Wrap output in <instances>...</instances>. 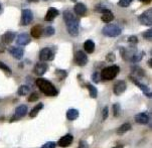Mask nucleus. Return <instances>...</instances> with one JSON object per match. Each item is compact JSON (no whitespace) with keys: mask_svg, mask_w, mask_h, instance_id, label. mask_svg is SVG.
<instances>
[{"mask_svg":"<svg viewBox=\"0 0 152 148\" xmlns=\"http://www.w3.org/2000/svg\"><path fill=\"white\" fill-rule=\"evenodd\" d=\"M64 19H65L66 28L69 35L77 36L79 34V20L74 16L69 10L64 11Z\"/></svg>","mask_w":152,"mask_h":148,"instance_id":"nucleus-1","label":"nucleus"},{"mask_svg":"<svg viewBox=\"0 0 152 148\" xmlns=\"http://www.w3.org/2000/svg\"><path fill=\"white\" fill-rule=\"evenodd\" d=\"M35 84L39 90L42 91L45 95L50 96V97H53V96H56L58 94L56 88L53 86L50 81H48L46 79H43V78H38V79L35 81Z\"/></svg>","mask_w":152,"mask_h":148,"instance_id":"nucleus-2","label":"nucleus"},{"mask_svg":"<svg viewBox=\"0 0 152 148\" xmlns=\"http://www.w3.org/2000/svg\"><path fill=\"white\" fill-rule=\"evenodd\" d=\"M120 72V67L118 66H111L108 67H105L104 70L101 72V80L103 81H111V80L115 79L118 76Z\"/></svg>","mask_w":152,"mask_h":148,"instance_id":"nucleus-3","label":"nucleus"},{"mask_svg":"<svg viewBox=\"0 0 152 148\" xmlns=\"http://www.w3.org/2000/svg\"><path fill=\"white\" fill-rule=\"evenodd\" d=\"M102 32L105 36H108V37H116V36L121 34L122 29L117 24H107L102 29Z\"/></svg>","mask_w":152,"mask_h":148,"instance_id":"nucleus-4","label":"nucleus"},{"mask_svg":"<svg viewBox=\"0 0 152 148\" xmlns=\"http://www.w3.org/2000/svg\"><path fill=\"white\" fill-rule=\"evenodd\" d=\"M27 106L26 105H20L18 106L16 109H15V113L14 115L11 117V119L9 120V122H14L16 120H18V119L22 118V117H24L26 115L27 113Z\"/></svg>","mask_w":152,"mask_h":148,"instance_id":"nucleus-5","label":"nucleus"},{"mask_svg":"<svg viewBox=\"0 0 152 148\" xmlns=\"http://www.w3.org/2000/svg\"><path fill=\"white\" fill-rule=\"evenodd\" d=\"M139 21L142 25L146 26H151L152 24V9H148L144 11L142 14L139 16Z\"/></svg>","mask_w":152,"mask_h":148,"instance_id":"nucleus-6","label":"nucleus"},{"mask_svg":"<svg viewBox=\"0 0 152 148\" xmlns=\"http://www.w3.org/2000/svg\"><path fill=\"white\" fill-rule=\"evenodd\" d=\"M33 19V14L31 10L29 9H23L21 13V20H20V24L25 26V25L29 24Z\"/></svg>","mask_w":152,"mask_h":148,"instance_id":"nucleus-7","label":"nucleus"},{"mask_svg":"<svg viewBox=\"0 0 152 148\" xmlns=\"http://www.w3.org/2000/svg\"><path fill=\"white\" fill-rule=\"evenodd\" d=\"M74 61H75V63L78 64V66L84 67V66H86L87 63H88V58H87L86 53H83L82 51H79L75 53Z\"/></svg>","mask_w":152,"mask_h":148,"instance_id":"nucleus-8","label":"nucleus"},{"mask_svg":"<svg viewBox=\"0 0 152 148\" xmlns=\"http://www.w3.org/2000/svg\"><path fill=\"white\" fill-rule=\"evenodd\" d=\"M53 56H55L53 51H51L50 48H42V51H40V53H39V59H40V61H42V62L53 61Z\"/></svg>","mask_w":152,"mask_h":148,"instance_id":"nucleus-9","label":"nucleus"},{"mask_svg":"<svg viewBox=\"0 0 152 148\" xmlns=\"http://www.w3.org/2000/svg\"><path fill=\"white\" fill-rule=\"evenodd\" d=\"M73 141H74V136L72 134H66V135H64L61 138L58 140V145L60 147H63V148H65V147H69V146H71V144L73 143Z\"/></svg>","mask_w":152,"mask_h":148,"instance_id":"nucleus-10","label":"nucleus"},{"mask_svg":"<svg viewBox=\"0 0 152 148\" xmlns=\"http://www.w3.org/2000/svg\"><path fill=\"white\" fill-rule=\"evenodd\" d=\"M126 89H127V85H126V83L124 81H118L114 85V88H113V92H114L115 95L120 96V95H122L123 93L125 92Z\"/></svg>","mask_w":152,"mask_h":148,"instance_id":"nucleus-11","label":"nucleus"},{"mask_svg":"<svg viewBox=\"0 0 152 148\" xmlns=\"http://www.w3.org/2000/svg\"><path fill=\"white\" fill-rule=\"evenodd\" d=\"M48 64H45V63H37L35 64L34 69H33V72H34V74L37 75V76L40 77L42 76V75H45L46 71H48Z\"/></svg>","mask_w":152,"mask_h":148,"instance_id":"nucleus-12","label":"nucleus"},{"mask_svg":"<svg viewBox=\"0 0 152 148\" xmlns=\"http://www.w3.org/2000/svg\"><path fill=\"white\" fill-rule=\"evenodd\" d=\"M134 119H135V121L137 122V123L145 125V124L149 123V119H150V117H149V114L147 112H142V113H139V114H137V115H135Z\"/></svg>","mask_w":152,"mask_h":148,"instance_id":"nucleus-13","label":"nucleus"},{"mask_svg":"<svg viewBox=\"0 0 152 148\" xmlns=\"http://www.w3.org/2000/svg\"><path fill=\"white\" fill-rule=\"evenodd\" d=\"M9 53L11 54L14 59H21L23 54H24V51H23L22 48H16V46H11V48H9Z\"/></svg>","mask_w":152,"mask_h":148,"instance_id":"nucleus-14","label":"nucleus"},{"mask_svg":"<svg viewBox=\"0 0 152 148\" xmlns=\"http://www.w3.org/2000/svg\"><path fill=\"white\" fill-rule=\"evenodd\" d=\"M130 79L132 80V82L135 84L137 87H139L140 88L141 90H142V92L145 94V96H147V97L150 99L151 98V91H150V89L147 87V86H145V85H143V84H141V83H139L137 80L135 79V78H133V77H130Z\"/></svg>","mask_w":152,"mask_h":148,"instance_id":"nucleus-15","label":"nucleus"},{"mask_svg":"<svg viewBox=\"0 0 152 148\" xmlns=\"http://www.w3.org/2000/svg\"><path fill=\"white\" fill-rule=\"evenodd\" d=\"M29 42H30V36L27 33H21L16 38V43L18 45H26Z\"/></svg>","mask_w":152,"mask_h":148,"instance_id":"nucleus-16","label":"nucleus"},{"mask_svg":"<svg viewBox=\"0 0 152 148\" xmlns=\"http://www.w3.org/2000/svg\"><path fill=\"white\" fill-rule=\"evenodd\" d=\"M58 15V10L55 8V7H50L46 12V15L45 17V21H53L55 18Z\"/></svg>","mask_w":152,"mask_h":148,"instance_id":"nucleus-17","label":"nucleus"},{"mask_svg":"<svg viewBox=\"0 0 152 148\" xmlns=\"http://www.w3.org/2000/svg\"><path fill=\"white\" fill-rule=\"evenodd\" d=\"M74 10H75V13L77 15L83 16V15L86 14V12H87V7H86V5L83 3H77L75 5Z\"/></svg>","mask_w":152,"mask_h":148,"instance_id":"nucleus-18","label":"nucleus"},{"mask_svg":"<svg viewBox=\"0 0 152 148\" xmlns=\"http://www.w3.org/2000/svg\"><path fill=\"white\" fill-rule=\"evenodd\" d=\"M31 36L34 38H39L40 36L42 35V25L37 24V25H34L32 28H31Z\"/></svg>","mask_w":152,"mask_h":148,"instance_id":"nucleus-19","label":"nucleus"},{"mask_svg":"<svg viewBox=\"0 0 152 148\" xmlns=\"http://www.w3.org/2000/svg\"><path fill=\"white\" fill-rule=\"evenodd\" d=\"M132 129L130 123H124L123 125H121L119 128L117 129V134L118 135H124L125 133H127L128 131H130Z\"/></svg>","mask_w":152,"mask_h":148,"instance_id":"nucleus-20","label":"nucleus"},{"mask_svg":"<svg viewBox=\"0 0 152 148\" xmlns=\"http://www.w3.org/2000/svg\"><path fill=\"white\" fill-rule=\"evenodd\" d=\"M79 117V111L77 109H69L66 111V118L69 121H74L76 120L77 118Z\"/></svg>","mask_w":152,"mask_h":148,"instance_id":"nucleus-21","label":"nucleus"},{"mask_svg":"<svg viewBox=\"0 0 152 148\" xmlns=\"http://www.w3.org/2000/svg\"><path fill=\"white\" fill-rule=\"evenodd\" d=\"M84 48H85V51H86V53H94V51H95L94 41L91 40H86V41H85V43H84Z\"/></svg>","mask_w":152,"mask_h":148,"instance_id":"nucleus-22","label":"nucleus"},{"mask_svg":"<svg viewBox=\"0 0 152 148\" xmlns=\"http://www.w3.org/2000/svg\"><path fill=\"white\" fill-rule=\"evenodd\" d=\"M14 37H15L14 32H5L3 35H2L1 40L3 41L4 43H10L12 40H14Z\"/></svg>","mask_w":152,"mask_h":148,"instance_id":"nucleus-23","label":"nucleus"},{"mask_svg":"<svg viewBox=\"0 0 152 148\" xmlns=\"http://www.w3.org/2000/svg\"><path fill=\"white\" fill-rule=\"evenodd\" d=\"M113 19H114V14H113L109 9L106 10L105 12H103V14H102V20L104 22L109 23V22L112 21Z\"/></svg>","mask_w":152,"mask_h":148,"instance_id":"nucleus-24","label":"nucleus"},{"mask_svg":"<svg viewBox=\"0 0 152 148\" xmlns=\"http://www.w3.org/2000/svg\"><path fill=\"white\" fill-rule=\"evenodd\" d=\"M42 109H43V104L42 103L37 104V105L31 110V112L29 113V117H30V118H34V117H37L38 112H39Z\"/></svg>","mask_w":152,"mask_h":148,"instance_id":"nucleus-25","label":"nucleus"},{"mask_svg":"<svg viewBox=\"0 0 152 148\" xmlns=\"http://www.w3.org/2000/svg\"><path fill=\"white\" fill-rule=\"evenodd\" d=\"M86 87L88 88V90H89V93H90V96H91V98L96 99L97 96H98V90L96 89V87H95V86H93V85H91V84H87Z\"/></svg>","mask_w":152,"mask_h":148,"instance_id":"nucleus-26","label":"nucleus"},{"mask_svg":"<svg viewBox=\"0 0 152 148\" xmlns=\"http://www.w3.org/2000/svg\"><path fill=\"white\" fill-rule=\"evenodd\" d=\"M29 91H30V88L28 87V86L22 85V86H20L18 88V90H17V94L19 96H26L28 93H29Z\"/></svg>","mask_w":152,"mask_h":148,"instance_id":"nucleus-27","label":"nucleus"},{"mask_svg":"<svg viewBox=\"0 0 152 148\" xmlns=\"http://www.w3.org/2000/svg\"><path fill=\"white\" fill-rule=\"evenodd\" d=\"M113 113H114V117H119L122 113V109H121L120 104L116 103L113 106Z\"/></svg>","mask_w":152,"mask_h":148,"instance_id":"nucleus-28","label":"nucleus"},{"mask_svg":"<svg viewBox=\"0 0 152 148\" xmlns=\"http://www.w3.org/2000/svg\"><path fill=\"white\" fill-rule=\"evenodd\" d=\"M143 56H144L143 53H134L132 58H131V61H132L133 63H139V62L142 59Z\"/></svg>","mask_w":152,"mask_h":148,"instance_id":"nucleus-29","label":"nucleus"},{"mask_svg":"<svg viewBox=\"0 0 152 148\" xmlns=\"http://www.w3.org/2000/svg\"><path fill=\"white\" fill-rule=\"evenodd\" d=\"M55 32H56V30L53 26H48L45 30H42V34L45 36H51L55 34Z\"/></svg>","mask_w":152,"mask_h":148,"instance_id":"nucleus-30","label":"nucleus"},{"mask_svg":"<svg viewBox=\"0 0 152 148\" xmlns=\"http://www.w3.org/2000/svg\"><path fill=\"white\" fill-rule=\"evenodd\" d=\"M132 73L133 74H135L137 77H143L144 76V71L141 67H132Z\"/></svg>","mask_w":152,"mask_h":148,"instance_id":"nucleus-31","label":"nucleus"},{"mask_svg":"<svg viewBox=\"0 0 152 148\" xmlns=\"http://www.w3.org/2000/svg\"><path fill=\"white\" fill-rule=\"evenodd\" d=\"M0 70L4 71L7 75H8V76H11V74H12L11 69H10V67L7 66V64H5L4 63H2V62H0Z\"/></svg>","mask_w":152,"mask_h":148,"instance_id":"nucleus-32","label":"nucleus"},{"mask_svg":"<svg viewBox=\"0 0 152 148\" xmlns=\"http://www.w3.org/2000/svg\"><path fill=\"white\" fill-rule=\"evenodd\" d=\"M132 1L133 0H119L118 4H119V6H121V7H128Z\"/></svg>","mask_w":152,"mask_h":148,"instance_id":"nucleus-33","label":"nucleus"},{"mask_svg":"<svg viewBox=\"0 0 152 148\" xmlns=\"http://www.w3.org/2000/svg\"><path fill=\"white\" fill-rule=\"evenodd\" d=\"M56 76H58V77H61V80H64L66 77L68 73H66V71H63V70H56Z\"/></svg>","mask_w":152,"mask_h":148,"instance_id":"nucleus-34","label":"nucleus"},{"mask_svg":"<svg viewBox=\"0 0 152 148\" xmlns=\"http://www.w3.org/2000/svg\"><path fill=\"white\" fill-rule=\"evenodd\" d=\"M143 37L147 40H152V30L151 29H148L146 32H143Z\"/></svg>","mask_w":152,"mask_h":148,"instance_id":"nucleus-35","label":"nucleus"},{"mask_svg":"<svg viewBox=\"0 0 152 148\" xmlns=\"http://www.w3.org/2000/svg\"><path fill=\"white\" fill-rule=\"evenodd\" d=\"M39 97H38V94L37 93H32L31 95L28 97V102H35V101H37Z\"/></svg>","mask_w":152,"mask_h":148,"instance_id":"nucleus-36","label":"nucleus"},{"mask_svg":"<svg viewBox=\"0 0 152 148\" xmlns=\"http://www.w3.org/2000/svg\"><path fill=\"white\" fill-rule=\"evenodd\" d=\"M56 142H53V141H48V142H46L45 144H43L42 148H56Z\"/></svg>","mask_w":152,"mask_h":148,"instance_id":"nucleus-37","label":"nucleus"},{"mask_svg":"<svg viewBox=\"0 0 152 148\" xmlns=\"http://www.w3.org/2000/svg\"><path fill=\"white\" fill-rule=\"evenodd\" d=\"M102 119L103 120H106V119L108 118V116H109V109H108V107H104V109H103L102 111Z\"/></svg>","mask_w":152,"mask_h":148,"instance_id":"nucleus-38","label":"nucleus"},{"mask_svg":"<svg viewBox=\"0 0 152 148\" xmlns=\"http://www.w3.org/2000/svg\"><path fill=\"white\" fill-rule=\"evenodd\" d=\"M92 79H93V81H94L95 83H99L100 80H101V77L99 76V73H98V72L94 73V74H93V76H92Z\"/></svg>","mask_w":152,"mask_h":148,"instance_id":"nucleus-39","label":"nucleus"},{"mask_svg":"<svg viewBox=\"0 0 152 148\" xmlns=\"http://www.w3.org/2000/svg\"><path fill=\"white\" fill-rule=\"evenodd\" d=\"M128 40H129V42L131 43H137L138 42V40H137V37L136 36H130L129 38H128Z\"/></svg>","mask_w":152,"mask_h":148,"instance_id":"nucleus-40","label":"nucleus"},{"mask_svg":"<svg viewBox=\"0 0 152 148\" xmlns=\"http://www.w3.org/2000/svg\"><path fill=\"white\" fill-rule=\"evenodd\" d=\"M107 59L108 61H110V62H113L115 59V56H114V53H109L107 56Z\"/></svg>","mask_w":152,"mask_h":148,"instance_id":"nucleus-41","label":"nucleus"},{"mask_svg":"<svg viewBox=\"0 0 152 148\" xmlns=\"http://www.w3.org/2000/svg\"><path fill=\"white\" fill-rule=\"evenodd\" d=\"M39 0H27V2H29V3H32V2H38Z\"/></svg>","mask_w":152,"mask_h":148,"instance_id":"nucleus-42","label":"nucleus"},{"mask_svg":"<svg viewBox=\"0 0 152 148\" xmlns=\"http://www.w3.org/2000/svg\"><path fill=\"white\" fill-rule=\"evenodd\" d=\"M2 11H3V7H2V5H1V3H0V14L2 13Z\"/></svg>","mask_w":152,"mask_h":148,"instance_id":"nucleus-43","label":"nucleus"},{"mask_svg":"<svg viewBox=\"0 0 152 148\" xmlns=\"http://www.w3.org/2000/svg\"><path fill=\"white\" fill-rule=\"evenodd\" d=\"M124 146L123 145H118V146H116V147H114V148H123Z\"/></svg>","mask_w":152,"mask_h":148,"instance_id":"nucleus-44","label":"nucleus"},{"mask_svg":"<svg viewBox=\"0 0 152 148\" xmlns=\"http://www.w3.org/2000/svg\"><path fill=\"white\" fill-rule=\"evenodd\" d=\"M140 1H142V2H145V3H147V2H149L150 0H140Z\"/></svg>","mask_w":152,"mask_h":148,"instance_id":"nucleus-45","label":"nucleus"},{"mask_svg":"<svg viewBox=\"0 0 152 148\" xmlns=\"http://www.w3.org/2000/svg\"><path fill=\"white\" fill-rule=\"evenodd\" d=\"M148 64H149V67H152V64H151V59H149V61H148Z\"/></svg>","mask_w":152,"mask_h":148,"instance_id":"nucleus-46","label":"nucleus"},{"mask_svg":"<svg viewBox=\"0 0 152 148\" xmlns=\"http://www.w3.org/2000/svg\"><path fill=\"white\" fill-rule=\"evenodd\" d=\"M72 1H74V2H75V1H77V0H72Z\"/></svg>","mask_w":152,"mask_h":148,"instance_id":"nucleus-47","label":"nucleus"},{"mask_svg":"<svg viewBox=\"0 0 152 148\" xmlns=\"http://www.w3.org/2000/svg\"><path fill=\"white\" fill-rule=\"evenodd\" d=\"M42 1H48V0H42Z\"/></svg>","mask_w":152,"mask_h":148,"instance_id":"nucleus-48","label":"nucleus"}]
</instances>
